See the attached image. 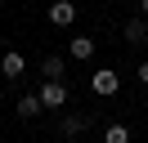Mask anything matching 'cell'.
Wrapping results in <instances>:
<instances>
[{
	"label": "cell",
	"mask_w": 148,
	"mask_h": 143,
	"mask_svg": "<svg viewBox=\"0 0 148 143\" xmlns=\"http://www.w3.org/2000/svg\"><path fill=\"white\" fill-rule=\"evenodd\" d=\"M90 89L99 98H112L121 89V72H112V67H99V72H90Z\"/></svg>",
	"instance_id": "cell-1"
},
{
	"label": "cell",
	"mask_w": 148,
	"mask_h": 143,
	"mask_svg": "<svg viewBox=\"0 0 148 143\" xmlns=\"http://www.w3.org/2000/svg\"><path fill=\"white\" fill-rule=\"evenodd\" d=\"M36 94H40V107H49V112L67 107V85H63V80H45Z\"/></svg>",
	"instance_id": "cell-2"
},
{
	"label": "cell",
	"mask_w": 148,
	"mask_h": 143,
	"mask_svg": "<svg viewBox=\"0 0 148 143\" xmlns=\"http://www.w3.org/2000/svg\"><path fill=\"white\" fill-rule=\"evenodd\" d=\"M76 22V0H49V27H72Z\"/></svg>",
	"instance_id": "cell-3"
},
{
	"label": "cell",
	"mask_w": 148,
	"mask_h": 143,
	"mask_svg": "<svg viewBox=\"0 0 148 143\" xmlns=\"http://www.w3.org/2000/svg\"><path fill=\"white\" fill-rule=\"evenodd\" d=\"M23 72H27V58H23L18 49H9L5 58H0V76H5V80H18Z\"/></svg>",
	"instance_id": "cell-4"
},
{
	"label": "cell",
	"mask_w": 148,
	"mask_h": 143,
	"mask_svg": "<svg viewBox=\"0 0 148 143\" xmlns=\"http://www.w3.org/2000/svg\"><path fill=\"white\" fill-rule=\"evenodd\" d=\"M85 130H90V112H67L63 116V125H58V134H63V139H76V134H85Z\"/></svg>",
	"instance_id": "cell-5"
},
{
	"label": "cell",
	"mask_w": 148,
	"mask_h": 143,
	"mask_svg": "<svg viewBox=\"0 0 148 143\" xmlns=\"http://www.w3.org/2000/svg\"><path fill=\"white\" fill-rule=\"evenodd\" d=\"M14 112H18L23 121H36V116L45 112V107H40V94H23L18 103H14Z\"/></svg>",
	"instance_id": "cell-6"
},
{
	"label": "cell",
	"mask_w": 148,
	"mask_h": 143,
	"mask_svg": "<svg viewBox=\"0 0 148 143\" xmlns=\"http://www.w3.org/2000/svg\"><path fill=\"white\" fill-rule=\"evenodd\" d=\"M67 54H72L76 63H90L94 58V40L90 36H72V40H67Z\"/></svg>",
	"instance_id": "cell-7"
},
{
	"label": "cell",
	"mask_w": 148,
	"mask_h": 143,
	"mask_svg": "<svg viewBox=\"0 0 148 143\" xmlns=\"http://www.w3.org/2000/svg\"><path fill=\"white\" fill-rule=\"evenodd\" d=\"M121 36H126V40H130V45H144V40H148V22H144V18H139V14H135V18H130V22H126V27H121Z\"/></svg>",
	"instance_id": "cell-8"
},
{
	"label": "cell",
	"mask_w": 148,
	"mask_h": 143,
	"mask_svg": "<svg viewBox=\"0 0 148 143\" xmlns=\"http://www.w3.org/2000/svg\"><path fill=\"white\" fill-rule=\"evenodd\" d=\"M40 72H45V80H63V72H67L63 54H45V63H40Z\"/></svg>",
	"instance_id": "cell-9"
},
{
	"label": "cell",
	"mask_w": 148,
	"mask_h": 143,
	"mask_svg": "<svg viewBox=\"0 0 148 143\" xmlns=\"http://www.w3.org/2000/svg\"><path fill=\"white\" fill-rule=\"evenodd\" d=\"M103 143H130V125H108V130H103Z\"/></svg>",
	"instance_id": "cell-10"
},
{
	"label": "cell",
	"mask_w": 148,
	"mask_h": 143,
	"mask_svg": "<svg viewBox=\"0 0 148 143\" xmlns=\"http://www.w3.org/2000/svg\"><path fill=\"white\" fill-rule=\"evenodd\" d=\"M135 76H139V85H148V58L139 63V72H135Z\"/></svg>",
	"instance_id": "cell-11"
},
{
	"label": "cell",
	"mask_w": 148,
	"mask_h": 143,
	"mask_svg": "<svg viewBox=\"0 0 148 143\" xmlns=\"http://www.w3.org/2000/svg\"><path fill=\"white\" fill-rule=\"evenodd\" d=\"M139 18H144V22H148V0H139Z\"/></svg>",
	"instance_id": "cell-12"
}]
</instances>
